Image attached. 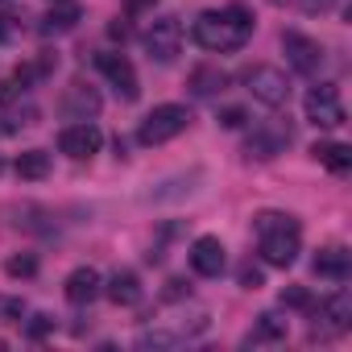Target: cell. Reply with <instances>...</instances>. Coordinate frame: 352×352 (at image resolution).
Listing matches in <instances>:
<instances>
[{
	"instance_id": "6da1fadb",
	"label": "cell",
	"mask_w": 352,
	"mask_h": 352,
	"mask_svg": "<svg viewBox=\"0 0 352 352\" xmlns=\"http://www.w3.org/2000/svg\"><path fill=\"white\" fill-rule=\"evenodd\" d=\"M195 46L212 50V54H232L253 38V13L245 5H228V9H208L199 13V21L191 25Z\"/></svg>"
},
{
	"instance_id": "7a4b0ae2",
	"label": "cell",
	"mask_w": 352,
	"mask_h": 352,
	"mask_svg": "<svg viewBox=\"0 0 352 352\" xmlns=\"http://www.w3.org/2000/svg\"><path fill=\"white\" fill-rule=\"evenodd\" d=\"M253 224H257V253H261V261L274 265V270H290L298 261V249H302V228L290 216H278V212H261Z\"/></svg>"
},
{
	"instance_id": "3957f363",
	"label": "cell",
	"mask_w": 352,
	"mask_h": 352,
	"mask_svg": "<svg viewBox=\"0 0 352 352\" xmlns=\"http://www.w3.org/2000/svg\"><path fill=\"white\" fill-rule=\"evenodd\" d=\"M208 327H212V315H208V311H191L187 319H157V323L141 327L133 344H137V348H179V344L204 336Z\"/></svg>"
},
{
	"instance_id": "277c9868",
	"label": "cell",
	"mask_w": 352,
	"mask_h": 352,
	"mask_svg": "<svg viewBox=\"0 0 352 352\" xmlns=\"http://www.w3.org/2000/svg\"><path fill=\"white\" fill-rule=\"evenodd\" d=\"M187 124H191V108H183V104H157L141 120L137 141L141 145H166V141H174L179 133H187Z\"/></svg>"
},
{
	"instance_id": "5b68a950",
	"label": "cell",
	"mask_w": 352,
	"mask_h": 352,
	"mask_svg": "<svg viewBox=\"0 0 352 352\" xmlns=\"http://www.w3.org/2000/svg\"><path fill=\"white\" fill-rule=\"evenodd\" d=\"M315 311V323H311V340H336V336H344L348 327H352V294L348 290H336V294H327L319 307H311Z\"/></svg>"
},
{
	"instance_id": "8992f818",
	"label": "cell",
	"mask_w": 352,
	"mask_h": 352,
	"mask_svg": "<svg viewBox=\"0 0 352 352\" xmlns=\"http://www.w3.org/2000/svg\"><path fill=\"white\" fill-rule=\"evenodd\" d=\"M241 83L253 91V100H261L265 108H282L286 100H290V79H286V71H278V67H270V63H257V67H249L245 75H241Z\"/></svg>"
},
{
	"instance_id": "52a82bcc",
	"label": "cell",
	"mask_w": 352,
	"mask_h": 352,
	"mask_svg": "<svg viewBox=\"0 0 352 352\" xmlns=\"http://www.w3.org/2000/svg\"><path fill=\"white\" fill-rule=\"evenodd\" d=\"M302 108H307V120H311V124H319V129H340V124L348 120V112H344V100H340V87H336V83H315V87L307 91Z\"/></svg>"
},
{
	"instance_id": "ba28073f",
	"label": "cell",
	"mask_w": 352,
	"mask_h": 352,
	"mask_svg": "<svg viewBox=\"0 0 352 352\" xmlns=\"http://www.w3.org/2000/svg\"><path fill=\"white\" fill-rule=\"evenodd\" d=\"M141 42H145V54L153 63L170 67L174 58H179V50H183V25H179V17H157V21H149V30H145Z\"/></svg>"
},
{
	"instance_id": "9c48e42d",
	"label": "cell",
	"mask_w": 352,
	"mask_h": 352,
	"mask_svg": "<svg viewBox=\"0 0 352 352\" xmlns=\"http://www.w3.org/2000/svg\"><path fill=\"white\" fill-rule=\"evenodd\" d=\"M96 67H100V75L116 87L120 100H137V96H141L137 71H133V63H129L124 54H116V50H100V54H96Z\"/></svg>"
},
{
	"instance_id": "30bf717a",
	"label": "cell",
	"mask_w": 352,
	"mask_h": 352,
	"mask_svg": "<svg viewBox=\"0 0 352 352\" xmlns=\"http://www.w3.org/2000/svg\"><path fill=\"white\" fill-rule=\"evenodd\" d=\"M282 50H286V63L298 71V75H319L323 71V46L307 34H282Z\"/></svg>"
},
{
	"instance_id": "8fae6325",
	"label": "cell",
	"mask_w": 352,
	"mask_h": 352,
	"mask_svg": "<svg viewBox=\"0 0 352 352\" xmlns=\"http://www.w3.org/2000/svg\"><path fill=\"white\" fill-rule=\"evenodd\" d=\"M100 145H104V133H100V129H96L91 120L67 124V129L58 133V149H63L67 157H75V162H83V157L100 153Z\"/></svg>"
},
{
	"instance_id": "7c38bea8",
	"label": "cell",
	"mask_w": 352,
	"mask_h": 352,
	"mask_svg": "<svg viewBox=\"0 0 352 352\" xmlns=\"http://www.w3.org/2000/svg\"><path fill=\"white\" fill-rule=\"evenodd\" d=\"M228 265V253H224V241L220 236H199L191 245V270L199 278H220Z\"/></svg>"
},
{
	"instance_id": "4fadbf2b",
	"label": "cell",
	"mask_w": 352,
	"mask_h": 352,
	"mask_svg": "<svg viewBox=\"0 0 352 352\" xmlns=\"http://www.w3.org/2000/svg\"><path fill=\"white\" fill-rule=\"evenodd\" d=\"M63 290H67V302H71V307H91V302L104 294V278H100L91 265H79V270L67 274V286H63Z\"/></svg>"
},
{
	"instance_id": "5bb4252c",
	"label": "cell",
	"mask_w": 352,
	"mask_h": 352,
	"mask_svg": "<svg viewBox=\"0 0 352 352\" xmlns=\"http://www.w3.org/2000/svg\"><path fill=\"white\" fill-rule=\"evenodd\" d=\"M96 112H100V91L87 87V83H71L67 96H63V116L87 120V116H96Z\"/></svg>"
},
{
	"instance_id": "9a60e30c",
	"label": "cell",
	"mask_w": 352,
	"mask_h": 352,
	"mask_svg": "<svg viewBox=\"0 0 352 352\" xmlns=\"http://www.w3.org/2000/svg\"><path fill=\"white\" fill-rule=\"evenodd\" d=\"M315 274L319 278H327V282H348V274H352V257H348V249L344 245H327V249H319V257H315Z\"/></svg>"
},
{
	"instance_id": "2e32d148",
	"label": "cell",
	"mask_w": 352,
	"mask_h": 352,
	"mask_svg": "<svg viewBox=\"0 0 352 352\" xmlns=\"http://www.w3.org/2000/svg\"><path fill=\"white\" fill-rule=\"evenodd\" d=\"M104 294H108L116 307H137V302H141V278H137L133 270H116V274L108 278Z\"/></svg>"
},
{
	"instance_id": "e0dca14e",
	"label": "cell",
	"mask_w": 352,
	"mask_h": 352,
	"mask_svg": "<svg viewBox=\"0 0 352 352\" xmlns=\"http://www.w3.org/2000/svg\"><path fill=\"white\" fill-rule=\"evenodd\" d=\"M286 331H290V323H286L282 315L265 311V315H257L253 331L245 336V348H257V344H278V340H286Z\"/></svg>"
},
{
	"instance_id": "ac0fdd59",
	"label": "cell",
	"mask_w": 352,
	"mask_h": 352,
	"mask_svg": "<svg viewBox=\"0 0 352 352\" xmlns=\"http://www.w3.org/2000/svg\"><path fill=\"white\" fill-rule=\"evenodd\" d=\"M311 157L323 162L331 174H348V170H352V149H348L344 141H315V145H311Z\"/></svg>"
},
{
	"instance_id": "d6986e66",
	"label": "cell",
	"mask_w": 352,
	"mask_h": 352,
	"mask_svg": "<svg viewBox=\"0 0 352 352\" xmlns=\"http://www.w3.org/2000/svg\"><path fill=\"white\" fill-rule=\"evenodd\" d=\"M79 17H83V13H79V5H71V0H58V5L42 17V25H38V30H42L46 38H54V34H71V30L79 25Z\"/></svg>"
},
{
	"instance_id": "ffe728a7",
	"label": "cell",
	"mask_w": 352,
	"mask_h": 352,
	"mask_svg": "<svg viewBox=\"0 0 352 352\" xmlns=\"http://www.w3.org/2000/svg\"><path fill=\"white\" fill-rule=\"evenodd\" d=\"M286 141H290V129H274V133H270V129H261V133H253V141H249V149H245V153L265 162V157H278Z\"/></svg>"
},
{
	"instance_id": "44dd1931",
	"label": "cell",
	"mask_w": 352,
	"mask_h": 352,
	"mask_svg": "<svg viewBox=\"0 0 352 352\" xmlns=\"http://www.w3.org/2000/svg\"><path fill=\"white\" fill-rule=\"evenodd\" d=\"M13 170H17V179L38 183V179H46V174H50V153H46V149H25Z\"/></svg>"
},
{
	"instance_id": "7402d4cb",
	"label": "cell",
	"mask_w": 352,
	"mask_h": 352,
	"mask_svg": "<svg viewBox=\"0 0 352 352\" xmlns=\"http://www.w3.org/2000/svg\"><path fill=\"white\" fill-rule=\"evenodd\" d=\"M224 83H228V79H224V71H216V67H199V71L191 75V83H187V87H191L195 96H216V91H224Z\"/></svg>"
},
{
	"instance_id": "603a6c76",
	"label": "cell",
	"mask_w": 352,
	"mask_h": 352,
	"mask_svg": "<svg viewBox=\"0 0 352 352\" xmlns=\"http://www.w3.org/2000/svg\"><path fill=\"white\" fill-rule=\"evenodd\" d=\"M38 120V108H9V112H0V137H9V133H21Z\"/></svg>"
},
{
	"instance_id": "cb8c5ba5",
	"label": "cell",
	"mask_w": 352,
	"mask_h": 352,
	"mask_svg": "<svg viewBox=\"0 0 352 352\" xmlns=\"http://www.w3.org/2000/svg\"><path fill=\"white\" fill-rule=\"evenodd\" d=\"M25 319V302L13 298V294H0V327H13Z\"/></svg>"
},
{
	"instance_id": "d4e9b609",
	"label": "cell",
	"mask_w": 352,
	"mask_h": 352,
	"mask_svg": "<svg viewBox=\"0 0 352 352\" xmlns=\"http://www.w3.org/2000/svg\"><path fill=\"white\" fill-rule=\"evenodd\" d=\"M5 274H9V278H34V274H38V257L17 253V257H9V261H5Z\"/></svg>"
},
{
	"instance_id": "484cf974",
	"label": "cell",
	"mask_w": 352,
	"mask_h": 352,
	"mask_svg": "<svg viewBox=\"0 0 352 352\" xmlns=\"http://www.w3.org/2000/svg\"><path fill=\"white\" fill-rule=\"evenodd\" d=\"M236 282H241V290H261V286H265V274H261L253 261H245V265L236 270Z\"/></svg>"
},
{
	"instance_id": "4316f807",
	"label": "cell",
	"mask_w": 352,
	"mask_h": 352,
	"mask_svg": "<svg viewBox=\"0 0 352 352\" xmlns=\"http://www.w3.org/2000/svg\"><path fill=\"white\" fill-rule=\"evenodd\" d=\"M282 307H294V311H311V307H315V298H311L302 286H286V290H282Z\"/></svg>"
},
{
	"instance_id": "83f0119b",
	"label": "cell",
	"mask_w": 352,
	"mask_h": 352,
	"mask_svg": "<svg viewBox=\"0 0 352 352\" xmlns=\"http://www.w3.org/2000/svg\"><path fill=\"white\" fill-rule=\"evenodd\" d=\"M50 331H54V319H50V315H34V319L25 323V336H30V340H42V336H50Z\"/></svg>"
},
{
	"instance_id": "f1b7e54d",
	"label": "cell",
	"mask_w": 352,
	"mask_h": 352,
	"mask_svg": "<svg viewBox=\"0 0 352 352\" xmlns=\"http://www.w3.org/2000/svg\"><path fill=\"white\" fill-rule=\"evenodd\" d=\"M294 9H298V13H331L336 0H298Z\"/></svg>"
},
{
	"instance_id": "f546056e",
	"label": "cell",
	"mask_w": 352,
	"mask_h": 352,
	"mask_svg": "<svg viewBox=\"0 0 352 352\" xmlns=\"http://www.w3.org/2000/svg\"><path fill=\"white\" fill-rule=\"evenodd\" d=\"M17 30H21V17H13V13H0V42H9Z\"/></svg>"
},
{
	"instance_id": "4dcf8cb0",
	"label": "cell",
	"mask_w": 352,
	"mask_h": 352,
	"mask_svg": "<svg viewBox=\"0 0 352 352\" xmlns=\"http://www.w3.org/2000/svg\"><path fill=\"white\" fill-rule=\"evenodd\" d=\"M220 124H224V129H241V124H245V112H241V108H224V112H220Z\"/></svg>"
},
{
	"instance_id": "1f68e13d",
	"label": "cell",
	"mask_w": 352,
	"mask_h": 352,
	"mask_svg": "<svg viewBox=\"0 0 352 352\" xmlns=\"http://www.w3.org/2000/svg\"><path fill=\"white\" fill-rule=\"evenodd\" d=\"M270 5H274V9H294L298 0H270Z\"/></svg>"
},
{
	"instance_id": "d6a6232c",
	"label": "cell",
	"mask_w": 352,
	"mask_h": 352,
	"mask_svg": "<svg viewBox=\"0 0 352 352\" xmlns=\"http://www.w3.org/2000/svg\"><path fill=\"white\" fill-rule=\"evenodd\" d=\"M0 170H5V162H0Z\"/></svg>"
},
{
	"instance_id": "836d02e7",
	"label": "cell",
	"mask_w": 352,
	"mask_h": 352,
	"mask_svg": "<svg viewBox=\"0 0 352 352\" xmlns=\"http://www.w3.org/2000/svg\"><path fill=\"white\" fill-rule=\"evenodd\" d=\"M0 5H5V0H0Z\"/></svg>"
}]
</instances>
